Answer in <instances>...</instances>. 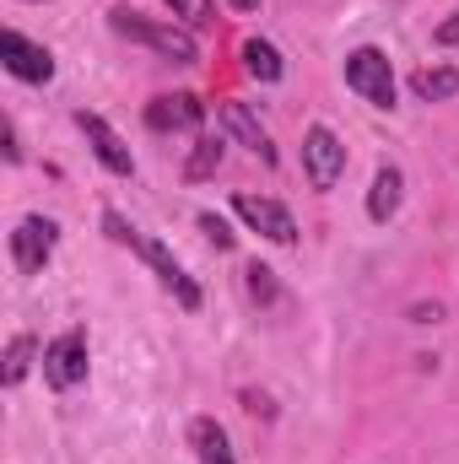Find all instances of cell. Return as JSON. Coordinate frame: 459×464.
Masks as SVG:
<instances>
[{
  "label": "cell",
  "instance_id": "cell-11",
  "mask_svg": "<svg viewBox=\"0 0 459 464\" xmlns=\"http://www.w3.org/2000/svg\"><path fill=\"white\" fill-rule=\"evenodd\" d=\"M217 114H222V124H228V135L238 140V146H249L265 168H276V146H270V135H265V124L249 114V103H217Z\"/></svg>",
  "mask_w": 459,
  "mask_h": 464
},
{
  "label": "cell",
  "instance_id": "cell-6",
  "mask_svg": "<svg viewBox=\"0 0 459 464\" xmlns=\"http://www.w3.org/2000/svg\"><path fill=\"white\" fill-rule=\"evenodd\" d=\"M54 243H60V227L49 217H22L11 227V265H16V276H38L54 259Z\"/></svg>",
  "mask_w": 459,
  "mask_h": 464
},
{
  "label": "cell",
  "instance_id": "cell-5",
  "mask_svg": "<svg viewBox=\"0 0 459 464\" xmlns=\"http://www.w3.org/2000/svg\"><path fill=\"white\" fill-rule=\"evenodd\" d=\"M232 211H238V222L249 232H259V237H270V243H281V248L298 243V222H292V211H287L281 200H265V195L238 189V195H232Z\"/></svg>",
  "mask_w": 459,
  "mask_h": 464
},
{
  "label": "cell",
  "instance_id": "cell-17",
  "mask_svg": "<svg viewBox=\"0 0 459 464\" xmlns=\"http://www.w3.org/2000/svg\"><path fill=\"white\" fill-rule=\"evenodd\" d=\"M33 356H38V341H33V335H11V346H5V367H0V378H5V389H16V383L27 378V367H33Z\"/></svg>",
  "mask_w": 459,
  "mask_h": 464
},
{
  "label": "cell",
  "instance_id": "cell-7",
  "mask_svg": "<svg viewBox=\"0 0 459 464\" xmlns=\"http://www.w3.org/2000/svg\"><path fill=\"white\" fill-rule=\"evenodd\" d=\"M0 60H5V71L16 82H49L54 76V54L44 44H33L27 33H16V27L0 33Z\"/></svg>",
  "mask_w": 459,
  "mask_h": 464
},
{
  "label": "cell",
  "instance_id": "cell-23",
  "mask_svg": "<svg viewBox=\"0 0 459 464\" xmlns=\"http://www.w3.org/2000/svg\"><path fill=\"white\" fill-rule=\"evenodd\" d=\"M5 162H22V135H16V119H5Z\"/></svg>",
  "mask_w": 459,
  "mask_h": 464
},
{
  "label": "cell",
  "instance_id": "cell-8",
  "mask_svg": "<svg viewBox=\"0 0 459 464\" xmlns=\"http://www.w3.org/2000/svg\"><path fill=\"white\" fill-rule=\"evenodd\" d=\"M135 254H141V259L151 265V276H157V281H162V286H168V292L179 297V308H184V314H195V308H200V286H195V281L184 276V265H179V259H173V254H168V248H162L157 237H146V232H141Z\"/></svg>",
  "mask_w": 459,
  "mask_h": 464
},
{
  "label": "cell",
  "instance_id": "cell-14",
  "mask_svg": "<svg viewBox=\"0 0 459 464\" xmlns=\"http://www.w3.org/2000/svg\"><path fill=\"white\" fill-rule=\"evenodd\" d=\"M411 92H416L422 103H449L459 92V71L454 65H422V71L411 76Z\"/></svg>",
  "mask_w": 459,
  "mask_h": 464
},
{
  "label": "cell",
  "instance_id": "cell-12",
  "mask_svg": "<svg viewBox=\"0 0 459 464\" xmlns=\"http://www.w3.org/2000/svg\"><path fill=\"white\" fill-rule=\"evenodd\" d=\"M400 200H405V173H400L395 162H384V168L373 173V189H367V217L384 227V222L400 211Z\"/></svg>",
  "mask_w": 459,
  "mask_h": 464
},
{
  "label": "cell",
  "instance_id": "cell-20",
  "mask_svg": "<svg viewBox=\"0 0 459 464\" xmlns=\"http://www.w3.org/2000/svg\"><path fill=\"white\" fill-rule=\"evenodd\" d=\"M103 232L114 237L119 248H130V254H135V243H141V227H135V222H124L119 211H103Z\"/></svg>",
  "mask_w": 459,
  "mask_h": 464
},
{
  "label": "cell",
  "instance_id": "cell-13",
  "mask_svg": "<svg viewBox=\"0 0 459 464\" xmlns=\"http://www.w3.org/2000/svg\"><path fill=\"white\" fill-rule=\"evenodd\" d=\"M190 449L200 464H238L232 459V443H228V427L217 416H195L190 421Z\"/></svg>",
  "mask_w": 459,
  "mask_h": 464
},
{
  "label": "cell",
  "instance_id": "cell-19",
  "mask_svg": "<svg viewBox=\"0 0 459 464\" xmlns=\"http://www.w3.org/2000/svg\"><path fill=\"white\" fill-rule=\"evenodd\" d=\"M243 276H249V292H254V303H281V286H276V270H265V265H249Z\"/></svg>",
  "mask_w": 459,
  "mask_h": 464
},
{
  "label": "cell",
  "instance_id": "cell-24",
  "mask_svg": "<svg viewBox=\"0 0 459 464\" xmlns=\"http://www.w3.org/2000/svg\"><path fill=\"white\" fill-rule=\"evenodd\" d=\"M411 319H416V324H438V319H444V308H438V303H433V308H411Z\"/></svg>",
  "mask_w": 459,
  "mask_h": 464
},
{
  "label": "cell",
  "instance_id": "cell-21",
  "mask_svg": "<svg viewBox=\"0 0 459 464\" xmlns=\"http://www.w3.org/2000/svg\"><path fill=\"white\" fill-rule=\"evenodd\" d=\"M195 222H200V232H206V237H211L217 248H232V243H238V237H232V227L222 222V217H217V211H200Z\"/></svg>",
  "mask_w": 459,
  "mask_h": 464
},
{
  "label": "cell",
  "instance_id": "cell-4",
  "mask_svg": "<svg viewBox=\"0 0 459 464\" xmlns=\"http://www.w3.org/2000/svg\"><path fill=\"white\" fill-rule=\"evenodd\" d=\"M87 378V330L82 324H71L65 335H54L49 346H44V383L49 389H76Z\"/></svg>",
  "mask_w": 459,
  "mask_h": 464
},
{
  "label": "cell",
  "instance_id": "cell-18",
  "mask_svg": "<svg viewBox=\"0 0 459 464\" xmlns=\"http://www.w3.org/2000/svg\"><path fill=\"white\" fill-rule=\"evenodd\" d=\"M162 5H168L190 33H200V27H211V22H217V5H211V0H162Z\"/></svg>",
  "mask_w": 459,
  "mask_h": 464
},
{
  "label": "cell",
  "instance_id": "cell-16",
  "mask_svg": "<svg viewBox=\"0 0 459 464\" xmlns=\"http://www.w3.org/2000/svg\"><path fill=\"white\" fill-rule=\"evenodd\" d=\"M243 71L254 76V82H281V54H276V44H265V38H243Z\"/></svg>",
  "mask_w": 459,
  "mask_h": 464
},
{
  "label": "cell",
  "instance_id": "cell-3",
  "mask_svg": "<svg viewBox=\"0 0 459 464\" xmlns=\"http://www.w3.org/2000/svg\"><path fill=\"white\" fill-rule=\"evenodd\" d=\"M303 173H308V184H314L319 195H330V189L341 184L346 140L330 130V124H308V130H303Z\"/></svg>",
  "mask_w": 459,
  "mask_h": 464
},
{
  "label": "cell",
  "instance_id": "cell-22",
  "mask_svg": "<svg viewBox=\"0 0 459 464\" xmlns=\"http://www.w3.org/2000/svg\"><path fill=\"white\" fill-rule=\"evenodd\" d=\"M433 44H438V49H454V44H459V11L449 16V22H438V33H433Z\"/></svg>",
  "mask_w": 459,
  "mask_h": 464
},
{
  "label": "cell",
  "instance_id": "cell-2",
  "mask_svg": "<svg viewBox=\"0 0 459 464\" xmlns=\"http://www.w3.org/2000/svg\"><path fill=\"white\" fill-rule=\"evenodd\" d=\"M346 87H351L362 103H373V109H395V71H389V54L373 49V44L351 49V54H346Z\"/></svg>",
  "mask_w": 459,
  "mask_h": 464
},
{
  "label": "cell",
  "instance_id": "cell-10",
  "mask_svg": "<svg viewBox=\"0 0 459 464\" xmlns=\"http://www.w3.org/2000/svg\"><path fill=\"white\" fill-rule=\"evenodd\" d=\"M146 124L151 130H200L206 124V103L195 98V92H173V98H151L146 103Z\"/></svg>",
  "mask_w": 459,
  "mask_h": 464
},
{
  "label": "cell",
  "instance_id": "cell-9",
  "mask_svg": "<svg viewBox=\"0 0 459 464\" xmlns=\"http://www.w3.org/2000/svg\"><path fill=\"white\" fill-rule=\"evenodd\" d=\"M76 130L87 135L93 157H98V162H103L114 179H130V173H135V157H130V146L119 140V130H114L103 114H87V109H82V114H76Z\"/></svg>",
  "mask_w": 459,
  "mask_h": 464
},
{
  "label": "cell",
  "instance_id": "cell-25",
  "mask_svg": "<svg viewBox=\"0 0 459 464\" xmlns=\"http://www.w3.org/2000/svg\"><path fill=\"white\" fill-rule=\"evenodd\" d=\"M232 11H259V0H232Z\"/></svg>",
  "mask_w": 459,
  "mask_h": 464
},
{
  "label": "cell",
  "instance_id": "cell-1",
  "mask_svg": "<svg viewBox=\"0 0 459 464\" xmlns=\"http://www.w3.org/2000/svg\"><path fill=\"white\" fill-rule=\"evenodd\" d=\"M109 27H114L119 38H130V44H141V49H151V54L173 60V65H195V60H200L195 33H190V27H179V22L141 16V11H130V5H114V11H109Z\"/></svg>",
  "mask_w": 459,
  "mask_h": 464
},
{
  "label": "cell",
  "instance_id": "cell-15",
  "mask_svg": "<svg viewBox=\"0 0 459 464\" xmlns=\"http://www.w3.org/2000/svg\"><path fill=\"white\" fill-rule=\"evenodd\" d=\"M222 157H228V140H222V135H195V146H190V162H184V179H190V184L211 179V173L222 168Z\"/></svg>",
  "mask_w": 459,
  "mask_h": 464
}]
</instances>
